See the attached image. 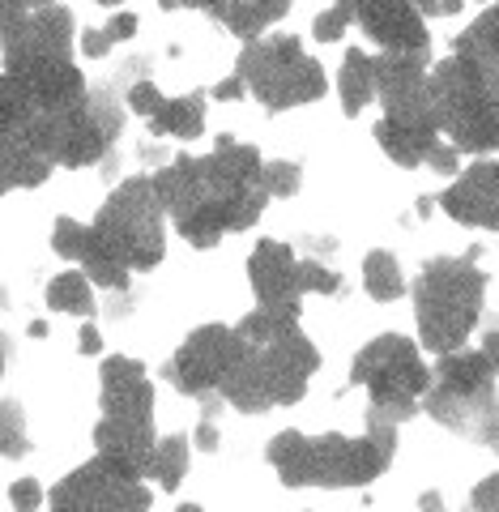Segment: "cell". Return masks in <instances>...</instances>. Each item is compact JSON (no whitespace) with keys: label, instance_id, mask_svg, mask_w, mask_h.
I'll return each mask as SVG.
<instances>
[{"label":"cell","instance_id":"29","mask_svg":"<svg viewBox=\"0 0 499 512\" xmlns=\"http://www.w3.org/2000/svg\"><path fill=\"white\" fill-rule=\"evenodd\" d=\"M0 453L5 457H22L26 453V423H22V406L18 402L0 406Z\"/></svg>","mask_w":499,"mask_h":512},{"label":"cell","instance_id":"1","mask_svg":"<svg viewBox=\"0 0 499 512\" xmlns=\"http://www.w3.org/2000/svg\"><path fill=\"white\" fill-rule=\"evenodd\" d=\"M154 184L192 248H214L227 231H248L269 205L265 158L235 137H218L205 158H175Z\"/></svg>","mask_w":499,"mask_h":512},{"label":"cell","instance_id":"34","mask_svg":"<svg viewBox=\"0 0 499 512\" xmlns=\"http://www.w3.org/2000/svg\"><path fill=\"white\" fill-rule=\"evenodd\" d=\"M9 504L18 508V512H35L43 504V491H39L35 478H18V483L9 487Z\"/></svg>","mask_w":499,"mask_h":512},{"label":"cell","instance_id":"31","mask_svg":"<svg viewBox=\"0 0 499 512\" xmlns=\"http://www.w3.org/2000/svg\"><path fill=\"white\" fill-rule=\"evenodd\" d=\"M299 278H303V291H308V295H337V291H346L342 278H337L333 269H325L320 261H299Z\"/></svg>","mask_w":499,"mask_h":512},{"label":"cell","instance_id":"40","mask_svg":"<svg viewBox=\"0 0 499 512\" xmlns=\"http://www.w3.org/2000/svg\"><path fill=\"white\" fill-rule=\"evenodd\" d=\"M244 90H248V82H244V77H239V73H231L227 82H218V86H214V99L227 103V99H239V94H244Z\"/></svg>","mask_w":499,"mask_h":512},{"label":"cell","instance_id":"18","mask_svg":"<svg viewBox=\"0 0 499 512\" xmlns=\"http://www.w3.org/2000/svg\"><path fill=\"white\" fill-rule=\"evenodd\" d=\"M444 214L461 222V227H478V231H499V158L491 163L465 167L457 175V184L440 197Z\"/></svg>","mask_w":499,"mask_h":512},{"label":"cell","instance_id":"2","mask_svg":"<svg viewBox=\"0 0 499 512\" xmlns=\"http://www.w3.org/2000/svg\"><path fill=\"white\" fill-rule=\"evenodd\" d=\"M244 350L222 380L227 406L244 414H265L273 406H295L320 367L316 342L299 325V308H256L239 320Z\"/></svg>","mask_w":499,"mask_h":512},{"label":"cell","instance_id":"21","mask_svg":"<svg viewBox=\"0 0 499 512\" xmlns=\"http://www.w3.org/2000/svg\"><path fill=\"white\" fill-rule=\"evenodd\" d=\"M453 52L461 60H470L474 73L499 94V5L482 9L478 22H470L461 30L457 43H453Z\"/></svg>","mask_w":499,"mask_h":512},{"label":"cell","instance_id":"17","mask_svg":"<svg viewBox=\"0 0 499 512\" xmlns=\"http://www.w3.org/2000/svg\"><path fill=\"white\" fill-rule=\"evenodd\" d=\"M52 248L64 256V261H77L86 274L103 286V291H128V265L120 261L111 244L99 235V227H86L77 218H56V231H52Z\"/></svg>","mask_w":499,"mask_h":512},{"label":"cell","instance_id":"48","mask_svg":"<svg viewBox=\"0 0 499 512\" xmlns=\"http://www.w3.org/2000/svg\"><path fill=\"white\" fill-rule=\"evenodd\" d=\"M465 5V0H440V13H457Z\"/></svg>","mask_w":499,"mask_h":512},{"label":"cell","instance_id":"24","mask_svg":"<svg viewBox=\"0 0 499 512\" xmlns=\"http://www.w3.org/2000/svg\"><path fill=\"white\" fill-rule=\"evenodd\" d=\"M286 13H291V0H235V5L222 13L218 22L227 26L231 35L252 43V39H265V30L273 22H282Z\"/></svg>","mask_w":499,"mask_h":512},{"label":"cell","instance_id":"16","mask_svg":"<svg viewBox=\"0 0 499 512\" xmlns=\"http://www.w3.org/2000/svg\"><path fill=\"white\" fill-rule=\"evenodd\" d=\"M380 52H427V22L414 0H337Z\"/></svg>","mask_w":499,"mask_h":512},{"label":"cell","instance_id":"23","mask_svg":"<svg viewBox=\"0 0 499 512\" xmlns=\"http://www.w3.org/2000/svg\"><path fill=\"white\" fill-rule=\"evenodd\" d=\"M52 158L39 154L22 133H5V188H39L52 175Z\"/></svg>","mask_w":499,"mask_h":512},{"label":"cell","instance_id":"10","mask_svg":"<svg viewBox=\"0 0 499 512\" xmlns=\"http://www.w3.org/2000/svg\"><path fill=\"white\" fill-rule=\"evenodd\" d=\"M235 73L248 82V90L256 94V103L265 111H291L303 103H316L329 90L325 69L303 52V43L295 35L252 39L239 52Z\"/></svg>","mask_w":499,"mask_h":512},{"label":"cell","instance_id":"46","mask_svg":"<svg viewBox=\"0 0 499 512\" xmlns=\"http://www.w3.org/2000/svg\"><path fill=\"white\" fill-rule=\"evenodd\" d=\"M30 338H47V325H43V320H30Z\"/></svg>","mask_w":499,"mask_h":512},{"label":"cell","instance_id":"22","mask_svg":"<svg viewBox=\"0 0 499 512\" xmlns=\"http://www.w3.org/2000/svg\"><path fill=\"white\" fill-rule=\"evenodd\" d=\"M154 137H175V141H197L205 133V99L201 94H184V99H163V107L150 116Z\"/></svg>","mask_w":499,"mask_h":512},{"label":"cell","instance_id":"5","mask_svg":"<svg viewBox=\"0 0 499 512\" xmlns=\"http://www.w3.org/2000/svg\"><path fill=\"white\" fill-rule=\"evenodd\" d=\"M470 256H436L423 265L414 278V316H418V342L436 355L461 350L482 316V299H487V274Z\"/></svg>","mask_w":499,"mask_h":512},{"label":"cell","instance_id":"47","mask_svg":"<svg viewBox=\"0 0 499 512\" xmlns=\"http://www.w3.org/2000/svg\"><path fill=\"white\" fill-rule=\"evenodd\" d=\"M418 504H423V508H440V495H436V491H427V495H423V500H418Z\"/></svg>","mask_w":499,"mask_h":512},{"label":"cell","instance_id":"42","mask_svg":"<svg viewBox=\"0 0 499 512\" xmlns=\"http://www.w3.org/2000/svg\"><path fill=\"white\" fill-rule=\"evenodd\" d=\"M77 342H82V355H99V350H103L99 329H94V325H86V329H82V338H77Z\"/></svg>","mask_w":499,"mask_h":512},{"label":"cell","instance_id":"11","mask_svg":"<svg viewBox=\"0 0 499 512\" xmlns=\"http://www.w3.org/2000/svg\"><path fill=\"white\" fill-rule=\"evenodd\" d=\"M167 205L158 197L154 175H133L103 201L94 227L128 269H154L167 252Z\"/></svg>","mask_w":499,"mask_h":512},{"label":"cell","instance_id":"12","mask_svg":"<svg viewBox=\"0 0 499 512\" xmlns=\"http://www.w3.org/2000/svg\"><path fill=\"white\" fill-rule=\"evenodd\" d=\"M137 466H128V461L111 457V453H99L86 466H77L73 474H64L60 483L52 487L47 495V504L56 512H69V508H150V491L141 483Z\"/></svg>","mask_w":499,"mask_h":512},{"label":"cell","instance_id":"50","mask_svg":"<svg viewBox=\"0 0 499 512\" xmlns=\"http://www.w3.org/2000/svg\"><path fill=\"white\" fill-rule=\"evenodd\" d=\"M491 448H495V453H499V436H495V444H491Z\"/></svg>","mask_w":499,"mask_h":512},{"label":"cell","instance_id":"45","mask_svg":"<svg viewBox=\"0 0 499 512\" xmlns=\"http://www.w3.org/2000/svg\"><path fill=\"white\" fill-rule=\"evenodd\" d=\"M436 205H440V201H431V197H423V201H418V218H431V210H436Z\"/></svg>","mask_w":499,"mask_h":512},{"label":"cell","instance_id":"44","mask_svg":"<svg viewBox=\"0 0 499 512\" xmlns=\"http://www.w3.org/2000/svg\"><path fill=\"white\" fill-rule=\"evenodd\" d=\"M418 5V13H423V18H431V13H440V0H414Z\"/></svg>","mask_w":499,"mask_h":512},{"label":"cell","instance_id":"27","mask_svg":"<svg viewBox=\"0 0 499 512\" xmlns=\"http://www.w3.org/2000/svg\"><path fill=\"white\" fill-rule=\"evenodd\" d=\"M363 286H367V295H372L376 303H393L406 295V274H401V265H397V256L393 252H367V261H363Z\"/></svg>","mask_w":499,"mask_h":512},{"label":"cell","instance_id":"35","mask_svg":"<svg viewBox=\"0 0 499 512\" xmlns=\"http://www.w3.org/2000/svg\"><path fill=\"white\" fill-rule=\"evenodd\" d=\"M470 508H482V512H499V474L482 478V483L470 491Z\"/></svg>","mask_w":499,"mask_h":512},{"label":"cell","instance_id":"15","mask_svg":"<svg viewBox=\"0 0 499 512\" xmlns=\"http://www.w3.org/2000/svg\"><path fill=\"white\" fill-rule=\"evenodd\" d=\"M73 60V13L64 5H43L5 35V73L47 69Z\"/></svg>","mask_w":499,"mask_h":512},{"label":"cell","instance_id":"6","mask_svg":"<svg viewBox=\"0 0 499 512\" xmlns=\"http://www.w3.org/2000/svg\"><path fill=\"white\" fill-rule=\"evenodd\" d=\"M495 367L482 355V346L470 350H448L440 355L436 372H431V389L423 393V410L448 431L474 440L495 444L499 436V397H495Z\"/></svg>","mask_w":499,"mask_h":512},{"label":"cell","instance_id":"28","mask_svg":"<svg viewBox=\"0 0 499 512\" xmlns=\"http://www.w3.org/2000/svg\"><path fill=\"white\" fill-rule=\"evenodd\" d=\"M184 474H188V440H184V436L158 440L154 453H150L146 478H154V483L163 487V491H175V487L184 483Z\"/></svg>","mask_w":499,"mask_h":512},{"label":"cell","instance_id":"38","mask_svg":"<svg viewBox=\"0 0 499 512\" xmlns=\"http://www.w3.org/2000/svg\"><path fill=\"white\" fill-rule=\"evenodd\" d=\"M137 13H116V18H111L107 22V30H111V39H116V43H124V39H133L137 35Z\"/></svg>","mask_w":499,"mask_h":512},{"label":"cell","instance_id":"37","mask_svg":"<svg viewBox=\"0 0 499 512\" xmlns=\"http://www.w3.org/2000/svg\"><path fill=\"white\" fill-rule=\"evenodd\" d=\"M111 43H116V39H111V30H107V26H103V30H86V35H82V56L103 60V56L111 52Z\"/></svg>","mask_w":499,"mask_h":512},{"label":"cell","instance_id":"3","mask_svg":"<svg viewBox=\"0 0 499 512\" xmlns=\"http://www.w3.org/2000/svg\"><path fill=\"white\" fill-rule=\"evenodd\" d=\"M397 453V427L367 423V436H303L282 431L269 440V466L286 487H363L389 470Z\"/></svg>","mask_w":499,"mask_h":512},{"label":"cell","instance_id":"14","mask_svg":"<svg viewBox=\"0 0 499 512\" xmlns=\"http://www.w3.org/2000/svg\"><path fill=\"white\" fill-rule=\"evenodd\" d=\"M244 350V338L231 325H201L192 338L167 359L163 376L188 397H209L222 389V380L231 376V367Z\"/></svg>","mask_w":499,"mask_h":512},{"label":"cell","instance_id":"26","mask_svg":"<svg viewBox=\"0 0 499 512\" xmlns=\"http://www.w3.org/2000/svg\"><path fill=\"white\" fill-rule=\"evenodd\" d=\"M90 274L86 269H64L47 282V308L60 312V316H94V291H90Z\"/></svg>","mask_w":499,"mask_h":512},{"label":"cell","instance_id":"4","mask_svg":"<svg viewBox=\"0 0 499 512\" xmlns=\"http://www.w3.org/2000/svg\"><path fill=\"white\" fill-rule=\"evenodd\" d=\"M120 128H124V103L116 99V86H99L60 107L26 111L22 120L5 124L0 133H22L56 167H90L116 146Z\"/></svg>","mask_w":499,"mask_h":512},{"label":"cell","instance_id":"36","mask_svg":"<svg viewBox=\"0 0 499 512\" xmlns=\"http://www.w3.org/2000/svg\"><path fill=\"white\" fill-rule=\"evenodd\" d=\"M158 5H163V9H205L209 18H222L235 0H158Z\"/></svg>","mask_w":499,"mask_h":512},{"label":"cell","instance_id":"41","mask_svg":"<svg viewBox=\"0 0 499 512\" xmlns=\"http://www.w3.org/2000/svg\"><path fill=\"white\" fill-rule=\"evenodd\" d=\"M197 444L205 448V453H214V448H218V419H201V427H197Z\"/></svg>","mask_w":499,"mask_h":512},{"label":"cell","instance_id":"30","mask_svg":"<svg viewBox=\"0 0 499 512\" xmlns=\"http://www.w3.org/2000/svg\"><path fill=\"white\" fill-rule=\"evenodd\" d=\"M265 184H269V197H295L299 184H303V171L299 163H265Z\"/></svg>","mask_w":499,"mask_h":512},{"label":"cell","instance_id":"33","mask_svg":"<svg viewBox=\"0 0 499 512\" xmlns=\"http://www.w3.org/2000/svg\"><path fill=\"white\" fill-rule=\"evenodd\" d=\"M346 26H350V13L342 9V5H333V9H325L320 18L312 22V35L320 39V43H337L346 35Z\"/></svg>","mask_w":499,"mask_h":512},{"label":"cell","instance_id":"25","mask_svg":"<svg viewBox=\"0 0 499 512\" xmlns=\"http://www.w3.org/2000/svg\"><path fill=\"white\" fill-rule=\"evenodd\" d=\"M337 90H342V111L354 120L376 99V60L367 52H359V47H350L346 60H342V82H337Z\"/></svg>","mask_w":499,"mask_h":512},{"label":"cell","instance_id":"43","mask_svg":"<svg viewBox=\"0 0 499 512\" xmlns=\"http://www.w3.org/2000/svg\"><path fill=\"white\" fill-rule=\"evenodd\" d=\"M482 355H487V359H491V367L499 372V329H491L487 338H482Z\"/></svg>","mask_w":499,"mask_h":512},{"label":"cell","instance_id":"49","mask_svg":"<svg viewBox=\"0 0 499 512\" xmlns=\"http://www.w3.org/2000/svg\"><path fill=\"white\" fill-rule=\"evenodd\" d=\"M94 5H120V0H94Z\"/></svg>","mask_w":499,"mask_h":512},{"label":"cell","instance_id":"39","mask_svg":"<svg viewBox=\"0 0 499 512\" xmlns=\"http://www.w3.org/2000/svg\"><path fill=\"white\" fill-rule=\"evenodd\" d=\"M30 13H35V5H30V0H5V35L9 30H18Z\"/></svg>","mask_w":499,"mask_h":512},{"label":"cell","instance_id":"8","mask_svg":"<svg viewBox=\"0 0 499 512\" xmlns=\"http://www.w3.org/2000/svg\"><path fill=\"white\" fill-rule=\"evenodd\" d=\"M350 389H367L372 406H367V423L401 427L418 414V397L431 389V372L418 359V350L401 333H380L367 342L350 363Z\"/></svg>","mask_w":499,"mask_h":512},{"label":"cell","instance_id":"20","mask_svg":"<svg viewBox=\"0 0 499 512\" xmlns=\"http://www.w3.org/2000/svg\"><path fill=\"white\" fill-rule=\"evenodd\" d=\"M248 278L261 308H299V299L308 295L299 278V261L291 244H278V239H261L248 256Z\"/></svg>","mask_w":499,"mask_h":512},{"label":"cell","instance_id":"9","mask_svg":"<svg viewBox=\"0 0 499 512\" xmlns=\"http://www.w3.org/2000/svg\"><path fill=\"white\" fill-rule=\"evenodd\" d=\"M431 94H436L440 133L461 154L499 150V94L474 73L470 60L457 52L431 69Z\"/></svg>","mask_w":499,"mask_h":512},{"label":"cell","instance_id":"19","mask_svg":"<svg viewBox=\"0 0 499 512\" xmlns=\"http://www.w3.org/2000/svg\"><path fill=\"white\" fill-rule=\"evenodd\" d=\"M376 141L397 167H431L440 175L461 171V163H457L461 150L453 146V141H444V133H436V128H410V124H397V120L380 116Z\"/></svg>","mask_w":499,"mask_h":512},{"label":"cell","instance_id":"32","mask_svg":"<svg viewBox=\"0 0 499 512\" xmlns=\"http://www.w3.org/2000/svg\"><path fill=\"white\" fill-rule=\"evenodd\" d=\"M124 103H128V111H137V116H146V120H150L154 111L163 107V94H158V86H154V82H146V77H141V82L128 86Z\"/></svg>","mask_w":499,"mask_h":512},{"label":"cell","instance_id":"7","mask_svg":"<svg viewBox=\"0 0 499 512\" xmlns=\"http://www.w3.org/2000/svg\"><path fill=\"white\" fill-rule=\"evenodd\" d=\"M99 397H103V419L94 427L99 453L120 457L146 474L150 453L158 444V436H154V384L146 376V367L128 355L103 359Z\"/></svg>","mask_w":499,"mask_h":512},{"label":"cell","instance_id":"13","mask_svg":"<svg viewBox=\"0 0 499 512\" xmlns=\"http://www.w3.org/2000/svg\"><path fill=\"white\" fill-rule=\"evenodd\" d=\"M376 94L384 103V120L410 128H436V94H431L427 52H380L376 56Z\"/></svg>","mask_w":499,"mask_h":512}]
</instances>
